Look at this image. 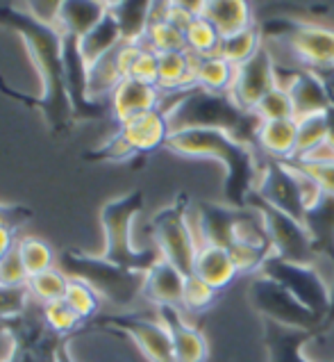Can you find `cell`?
Masks as SVG:
<instances>
[{
  "label": "cell",
  "mask_w": 334,
  "mask_h": 362,
  "mask_svg": "<svg viewBox=\"0 0 334 362\" xmlns=\"http://www.w3.org/2000/svg\"><path fill=\"white\" fill-rule=\"evenodd\" d=\"M0 25L14 30L23 39L30 59L35 62V69L39 74L41 94H16L5 85L3 78H0V91L16 100H23L30 107H37L55 134L71 132V128L76 126V117H73V107L64 85V53H61L64 37L55 25L41 23L23 5H0Z\"/></svg>",
  "instance_id": "1"
},
{
  "label": "cell",
  "mask_w": 334,
  "mask_h": 362,
  "mask_svg": "<svg viewBox=\"0 0 334 362\" xmlns=\"http://www.w3.org/2000/svg\"><path fill=\"white\" fill-rule=\"evenodd\" d=\"M164 148L182 158L218 160L225 167V203L232 208H248V199L262 173L250 144L239 141L223 130H182L171 132Z\"/></svg>",
  "instance_id": "2"
},
{
  "label": "cell",
  "mask_w": 334,
  "mask_h": 362,
  "mask_svg": "<svg viewBox=\"0 0 334 362\" xmlns=\"http://www.w3.org/2000/svg\"><path fill=\"white\" fill-rule=\"evenodd\" d=\"M259 126H262V119L255 112L239 107L229 94H218V91H207L201 87H191L186 91V96L169 115L171 132L223 130L250 146H255Z\"/></svg>",
  "instance_id": "3"
},
{
  "label": "cell",
  "mask_w": 334,
  "mask_h": 362,
  "mask_svg": "<svg viewBox=\"0 0 334 362\" xmlns=\"http://www.w3.org/2000/svg\"><path fill=\"white\" fill-rule=\"evenodd\" d=\"M59 269L68 278H80L98 292L102 301L117 308H130L143 298V276L141 272H130L105 260L102 255L85 253L80 248H64L59 253Z\"/></svg>",
  "instance_id": "4"
},
{
  "label": "cell",
  "mask_w": 334,
  "mask_h": 362,
  "mask_svg": "<svg viewBox=\"0 0 334 362\" xmlns=\"http://www.w3.org/2000/svg\"><path fill=\"white\" fill-rule=\"evenodd\" d=\"M141 210H143L141 189H132L102 205L100 226L102 233H105V251L100 255L123 269L145 274L162 255L157 253V248L155 251H137L132 244V223Z\"/></svg>",
  "instance_id": "5"
},
{
  "label": "cell",
  "mask_w": 334,
  "mask_h": 362,
  "mask_svg": "<svg viewBox=\"0 0 334 362\" xmlns=\"http://www.w3.org/2000/svg\"><path fill=\"white\" fill-rule=\"evenodd\" d=\"M321 192L323 185L307 169L298 167L294 162L270 158L262 164V173H259L253 194L302 223L307 208L318 199Z\"/></svg>",
  "instance_id": "6"
},
{
  "label": "cell",
  "mask_w": 334,
  "mask_h": 362,
  "mask_svg": "<svg viewBox=\"0 0 334 362\" xmlns=\"http://www.w3.org/2000/svg\"><path fill=\"white\" fill-rule=\"evenodd\" d=\"M189 194L180 192L166 208L153 214L150 230L155 248L162 255V260L171 262L175 269H180L184 276L193 274V262L198 255L201 242L189 226Z\"/></svg>",
  "instance_id": "7"
},
{
  "label": "cell",
  "mask_w": 334,
  "mask_h": 362,
  "mask_svg": "<svg viewBox=\"0 0 334 362\" xmlns=\"http://www.w3.org/2000/svg\"><path fill=\"white\" fill-rule=\"evenodd\" d=\"M248 301L262 317V322H273L294 330H309L318 337L323 335V319L302 305L285 285L275 283L273 278L259 274L248 287Z\"/></svg>",
  "instance_id": "8"
},
{
  "label": "cell",
  "mask_w": 334,
  "mask_h": 362,
  "mask_svg": "<svg viewBox=\"0 0 334 362\" xmlns=\"http://www.w3.org/2000/svg\"><path fill=\"white\" fill-rule=\"evenodd\" d=\"M248 205L262 214L275 257L296 264H307V267L316 264L318 255L314 251V244H311V237L305 228V223H300L296 219H291L289 214L275 210L273 205L264 203L255 194H250Z\"/></svg>",
  "instance_id": "9"
},
{
  "label": "cell",
  "mask_w": 334,
  "mask_h": 362,
  "mask_svg": "<svg viewBox=\"0 0 334 362\" xmlns=\"http://www.w3.org/2000/svg\"><path fill=\"white\" fill-rule=\"evenodd\" d=\"M262 37L287 39L307 69L334 66V30L296 18H270L262 25Z\"/></svg>",
  "instance_id": "10"
},
{
  "label": "cell",
  "mask_w": 334,
  "mask_h": 362,
  "mask_svg": "<svg viewBox=\"0 0 334 362\" xmlns=\"http://www.w3.org/2000/svg\"><path fill=\"white\" fill-rule=\"evenodd\" d=\"M259 274L273 278L280 285H285L302 305L309 308L311 313L318 315L323 322H326V317L330 315V308H332V289L328 287V283L323 281L314 267L287 262V260H280L275 255H270Z\"/></svg>",
  "instance_id": "11"
},
{
  "label": "cell",
  "mask_w": 334,
  "mask_h": 362,
  "mask_svg": "<svg viewBox=\"0 0 334 362\" xmlns=\"http://www.w3.org/2000/svg\"><path fill=\"white\" fill-rule=\"evenodd\" d=\"M98 326H107L130 337L148 362H175L171 335L160 319H148L141 315H112L102 317Z\"/></svg>",
  "instance_id": "12"
},
{
  "label": "cell",
  "mask_w": 334,
  "mask_h": 362,
  "mask_svg": "<svg viewBox=\"0 0 334 362\" xmlns=\"http://www.w3.org/2000/svg\"><path fill=\"white\" fill-rule=\"evenodd\" d=\"M278 64L273 55L268 53L266 46H262L257 53L244 62L234 71V82L229 87V96L237 100L239 107L248 112H255L266 94H270L278 87Z\"/></svg>",
  "instance_id": "13"
},
{
  "label": "cell",
  "mask_w": 334,
  "mask_h": 362,
  "mask_svg": "<svg viewBox=\"0 0 334 362\" xmlns=\"http://www.w3.org/2000/svg\"><path fill=\"white\" fill-rule=\"evenodd\" d=\"M61 37H64V48H61V53H64V85L73 107V117H76V121L105 119L107 117L105 103H93L89 98V74L80 53V39L71 35H61Z\"/></svg>",
  "instance_id": "14"
},
{
  "label": "cell",
  "mask_w": 334,
  "mask_h": 362,
  "mask_svg": "<svg viewBox=\"0 0 334 362\" xmlns=\"http://www.w3.org/2000/svg\"><path fill=\"white\" fill-rule=\"evenodd\" d=\"M198 228H201L203 242L201 246H218L229 251L237 242V230L241 223L246 208H232L227 203H212V201H198Z\"/></svg>",
  "instance_id": "15"
},
{
  "label": "cell",
  "mask_w": 334,
  "mask_h": 362,
  "mask_svg": "<svg viewBox=\"0 0 334 362\" xmlns=\"http://www.w3.org/2000/svg\"><path fill=\"white\" fill-rule=\"evenodd\" d=\"M157 319L171 335L175 362H207L210 344L198 326H191L182 317L180 308H157Z\"/></svg>",
  "instance_id": "16"
},
{
  "label": "cell",
  "mask_w": 334,
  "mask_h": 362,
  "mask_svg": "<svg viewBox=\"0 0 334 362\" xmlns=\"http://www.w3.org/2000/svg\"><path fill=\"white\" fill-rule=\"evenodd\" d=\"M291 78L289 85H285L294 100V119L302 121L307 117L323 115L332 107V100L328 96L326 85L318 80V76L309 69H285L280 66Z\"/></svg>",
  "instance_id": "17"
},
{
  "label": "cell",
  "mask_w": 334,
  "mask_h": 362,
  "mask_svg": "<svg viewBox=\"0 0 334 362\" xmlns=\"http://www.w3.org/2000/svg\"><path fill=\"white\" fill-rule=\"evenodd\" d=\"M117 130L121 132V137L128 141V146L132 148V153L137 155V158L166 146V139H169V134H171L169 119H166V115L160 110H150V112H145V115L119 123Z\"/></svg>",
  "instance_id": "18"
},
{
  "label": "cell",
  "mask_w": 334,
  "mask_h": 362,
  "mask_svg": "<svg viewBox=\"0 0 334 362\" xmlns=\"http://www.w3.org/2000/svg\"><path fill=\"white\" fill-rule=\"evenodd\" d=\"M186 276L175 269L171 262L160 260L155 262L143 276V298L155 308H180L184 298Z\"/></svg>",
  "instance_id": "19"
},
{
  "label": "cell",
  "mask_w": 334,
  "mask_h": 362,
  "mask_svg": "<svg viewBox=\"0 0 334 362\" xmlns=\"http://www.w3.org/2000/svg\"><path fill=\"white\" fill-rule=\"evenodd\" d=\"M160 105V87L150 82L125 78L109 96V110L117 123H125Z\"/></svg>",
  "instance_id": "20"
},
{
  "label": "cell",
  "mask_w": 334,
  "mask_h": 362,
  "mask_svg": "<svg viewBox=\"0 0 334 362\" xmlns=\"http://www.w3.org/2000/svg\"><path fill=\"white\" fill-rule=\"evenodd\" d=\"M305 228L316 255H326L334 269V192L323 187L318 199L305 212Z\"/></svg>",
  "instance_id": "21"
},
{
  "label": "cell",
  "mask_w": 334,
  "mask_h": 362,
  "mask_svg": "<svg viewBox=\"0 0 334 362\" xmlns=\"http://www.w3.org/2000/svg\"><path fill=\"white\" fill-rule=\"evenodd\" d=\"M264 326V346L268 362H309L302 354L309 339H316V333L309 330H294L278 326L273 322H262Z\"/></svg>",
  "instance_id": "22"
},
{
  "label": "cell",
  "mask_w": 334,
  "mask_h": 362,
  "mask_svg": "<svg viewBox=\"0 0 334 362\" xmlns=\"http://www.w3.org/2000/svg\"><path fill=\"white\" fill-rule=\"evenodd\" d=\"M196 278H201L203 283H207L216 292H223L227 285H232V281L239 276L237 262L232 260V255L225 248L218 246H201L198 248L196 262H193V274Z\"/></svg>",
  "instance_id": "23"
},
{
  "label": "cell",
  "mask_w": 334,
  "mask_h": 362,
  "mask_svg": "<svg viewBox=\"0 0 334 362\" xmlns=\"http://www.w3.org/2000/svg\"><path fill=\"white\" fill-rule=\"evenodd\" d=\"M107 9L109 3H100V0H64V3H59L55 28L61 35L80 39L107 14Z\"/></svg>",
  "instance_id": "24"
},
{
  "label": "cell",
  "mask_w": 334,
  "mask_h": 362,
  "mask_svg": "<svg viewBox=\"0 0 334 362\" xmlns=\"http://www.w3.org/2000/svg\"><path fill=\"white\" fill-rule=\"evenodd\" d=\"M203 16L218 30L221 39L234 37L244 30L253 28L250 5L244 0H207Z\"/></svg>",
  "instance_id": "25"
},
{
  "label": "cell",
  "mask_w": 334,
  "mask_h": 362,
  "mask_svg": "<svg viewBox=\"0 0 334 362\" xmlns=\"http://www.w3.org/2000/svg\"><path fill=\"white\" fill-rule=\"evenodd\" d=\"M266 153H270L273 160L289 162L296 155L298 144V121L285 119V121H262L257 130V141Z\"/></svg>",
  "instance_id": "26"
},
{
  "label": "cell",
  "mask_w": 334,
  "mask_h": 362,
  "mask_svg": "<svg viewBox=\"0 0 334 362\" xmlns=\"http://www.w3.org/2000/svg\"><path fill=\"white\" fill-rule=\"evenodd\" d=\"M121 44H123V37L117 25V18H114L107 9V14L102 16L85 37H80V53L89 69L91 64H96L100 57H105L112 50H117Z\"/></svg>",
  "instance_id": "27"
},
{
  "label": "cell",
  "mask_w": 334,
  "mask_h": 362,
  "mask_svg": "<svg viewBox=\"0 0 334 362\" xmlns=\"http://www.w3.org/2000/svg\"><path fill=\"white\" fill-rule=\"evenodd\" d=\"M157 87L160 91H180V89L196 87L193 55L189 50H177V53L160 55Z\"/></svg>",
  "instance_id": "28"
},
{
  "label": "cell",
  "mask_w": 334,
  "mask_h": 362,
  "mask_svg": "<svg viewBox=\"0 0 334 362\" xmlns=\"http://www.w3.org/2000/svg\"><path fill=\"white\" fill-rule=\"evenodd\" d=\"M153 3H109V14L117 18L123 44H143L150 25Z\"/></svg>",
  "instance_id": "29"
},
{
  "label": "cell",
  "mask_w": 334,
  "mask_h": 362,
  "mask_svg": "<svg viewBox=\"0 0 334 362\" xmlns=\"http://www.w3.org/2000/svg\"><path fill=\"white\" fill-rule=\"evenodd\" d=\"M234 71L237 66H232L221 55H210V57L193 55L196 87H201V89L229 94V87H232V82H234Z\"/></svg>",
  "instance_id": "30"
},
{
  "label": "cell",
  "mask_w": 334,
  "mask_h": 362,
  "mask_svg": "<svg viewBox=\"0 0 334 362\" xmlns=\"http://www.w3.org/2000/svg\"><path fill=\"white\" fill-rule=\"evenodd\" d=\"M89 74V98L93 103H105L114 94V89L121 85V69H119V48L109 55L100 57L96 64L87 69Z\"/></svg>",
  "instance_id": "31"
},
{
  "label": "cell",
  "mask_w": 334,
  "mask_h": 362,
  "mask_svg": "<svg viewBox=\"0 0 334 362\" xmlns=\"http://www.w3.org/2000/svg\"><path fill=\"white\" fill-rule=\"evenodd\" d=\"M262 46H264L262 44V30L253 25V28H248L234 37L221 39V46H218L216 55L227 59L232 66H241L244 62H248Z\"/></svg>",
  "instance_id": "32"
},
{
  "label": "cell",
  "mask_w": 334,
  "mask_h": 362,
  "mask_svg": "<svg viewBox=\"0 0 334 362\" xmlns=\"http://www.w3.org/2000/svg\"><path fill=\"white\" fill-rule=\"evenodd\" d=\"M184 39H186V50L196 57L216 55L218 46H221V35H218V30L205 16H198L184 25Z\"/></svg>",
  "instance_id": "33"
},
{
  "label": "cell",
  "mask_w": 334,
  "mask_h": 362,
  "mask_svg": "<svg viewBox=\"0 0 334 362\" xmlns=\"http://www.w3.org/2000/svg\"><path fill=\"white\" fill-rule=\"evenodd\" d=\"M16 251L20 255V260H23V267H25L30 278L55 267L53 246L41 240V237H32V235L20 237V240L16 242Z\"/></svg>",
  "instance_id": "34"
},
{
  "label": "cell",
  "mask_w": 334,
  "mask_h": 362,
  "mask_svg": "<svg viewBox=\"0 0 334 362\" xmlns=\"http://www.w3.org/2000/svg\"><path fill=\"white\" fill-rule=\"evenodd\" d=\"M66 287H68V276L61 272L59 267L48 269V272H41L28 281L30 294H32L35 301H39V305L64 298Z\"/></svg>",
  "instance_id": "35"
},
{
  "label": "cell",
  "mask_w": 334,
  "mask_h": 362,
  "mask_svg": "<svg viewBox=\"0 0 334 362\" xmlns=\"http://www.w3.org/2000/svg\"><path fill=\"white\" fill-rule=\"evenodd\" d=\"M64 301L76 310V315L82 319V322H89V319H93L98 315L102 298L98 296V292L89 283L80 281V278H68Z\"/></svg>",
  "instance_id": "36"
},
{
  "label": "cell",
  "mask_w": 334,
  "mask_h": 362,
  "mask_svg": "<svg viewBox=\"0 0 334 362\" xmlns=\"http://www.w3.org/2000/svg\"><path fill=\"white\" fill-rule=\"evenodd\" d=\"M328 141V117L326 112L323 115H314V117H307L298 121V144H296V155L294 160L307 155L309 151L318 148L321 144ZM289 160V162H294Z\"/></svg>",
  "instance_id": "37"
},
{
  "label": "cell",
  "mask_w": 334,
  "mask_h": 362,
  "mask_svg": "<svg viewBox=\"0 0 334 362\" xmlns=\"http://www.w3.org/2000/svg\"><path fill=\"white\" fill-rule=\"evenodd\" d=\"M41 319H44V324L53 330L57 335H68L73 333L80 324H85L82 319L76 315V310H73L64 298H59V301H50V303H44L41 305Z\"/></svg>",
  "instance_id": "38"
},
{
  "label": "cell",
  "mask_w": 334,
  "mask_h": 362,
  "mask_svg": "<svg viewBox=\"0 0 334 362\" xmlns=\"http://www.w3.org/2000/svg\"><path fill=\"white\" fill-rule=\"evenodd\" d=\"M255 115L262 121H285V119H294V100L287 87L278 85L270 94L264 96V100L259 103Z\"/></svg>",
  "instance_id": "39"
},
{
  "label": "cell",
  "mask_w": 334,
  "mask_h": 362,
  "mask_svg": "<svg viewBox=\"0 0 334 362\" xmlns=\"http://www.w3.org/2000/svg\"><path fill=\"white\" fill-rule=\"evenodd\" d=\"M216 289H212L207 283H203L201 278L196 276H186L184 283V298H182V308H186L189 313H205L207 308L214 305L218 298Z\"/></svg>",
  "instance_id": "40"
},
{
  "label": "cell",
  "mask_w": 334,
  "mask_h": 362,
  "mask_svg": "<svg viewBox=\"0 0 334 362\" xmlns=\"http://www.w3.org/2000/svg\"><path fill=\"white\" fill-rule=\"evenodd\" d=\"M35 301L28 287H0V322H12L20 317Z\"/></svg>",
  "instance_id": "41"
},
{
  "label": "cell",
  "mask_w": 334,
  "mask_h": 362,
  "mask_svg": "<svg viewBox=\"0 0 334 362\" xmlns=\"http://www.w3.org/2000/svg\"><path fill=\"white\" fill-rule=\"evenodd\" d=\"M30 276L23 267V260L16 246L0 260V287H28Z\"/></svg>",
  "instance_id": "42"
},
{
  "label": "cell",
  "mask_w": 334,
  "mask_h": 362,
  "mask_svg": "<svg viewBox=\"0 0 334 362\" xmlns=\"http://www.w3.org/2000/svg\"><path fill=\"white\" fill-rule=\"evenodd\" d=\"M32 219V210L25 205H14V203H0V226L16 233L20 226H25Z\"/></svg>",
  "instance_id": "43"
},
{
  "label": "cell",
  "mask_w": 334,
  "mask_h": 362,
  "mask_svg": "<svg viewBox=\"0 0 334 362\" xmlns=\"http://www.w3.org/2000/svg\"><path fill=\"white\" fill-rule=\"evenodd\" d=\"M309 71H314V74L318 76V80L326 85L328 89V96L332 100V105H334V66H323V69H309Z\"/></svg>",
  "instance_id": "44"
},
{
  "label": "cell",
  "mask_w": 334,
  "mask_h": 362,
  "mask_svg": "<svg viewBox=\"0 0 334 362\" xmlns=\"http://www.w3.org/2000/svg\"><path fill=\"white\" fill-rule=\"evenodd\" d=\"M16 246V240H14V233L9 230V228H3L0 226V260L12 251V248Z\"/></svg>",
  "instance_id": "45"
},
{
  "label": "cell",
  "mask_w": 334,
  "mask_h": 362,
  "mask_svg": "<svg viewBox=\"0 0 334 362\" xmlns=\"http://www.w3.org/2000/svg\"><path fill=\"white\" fill-rule=\"evenodd\" d=\"M332 324H334V292H332V308H330V315L326 317V322H323V335H326L328 330L332 328Z\"/></svg>",
  "instance_id": "46"
},
{
  "label": "cell",
  "mask_w": 334,
  "mask_h": 362,
  "mask_svg": "<svg viewBox=\"0 0 334 362\" xmlns=\"http://www.w3.org/2000/svg\"><path fill=\"white\" fill-rule=\"evenodd\" d=\"M57 362H73V360L68 358L66 351H59V354H57Z\"/></svg>",
  "instance_id": "47"
}]
</instances>
